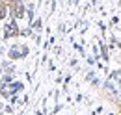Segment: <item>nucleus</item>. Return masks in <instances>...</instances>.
<instances>
[{"instance_id": "1", "label": "nucleus", "mask_w": 121, "mask_h": 115, "mask_svg": "<svg viewBox=\"0 0 121 115\" xmlns=\"http://www.w3.org/2000/svg\"><path fill=\"white\" fill-rule=\"evenodd\" d=\"M17 33H19V30H17V24H15V21H11V22L6 26V37H15Z\"/></svg>"}, {"instance_id": "2", "label": "nucleus", "mask_w": 121, "mask_h": 115, "mask_svg": "<svg viewBox=\"0 0 121 115\" xmlns=\"http://www.w3.org/2000/svg\"><path fill=\"white\" fill-rule=\"evenodd\" d=\"M11 58H21V56H26V46H13L11 52H9Z\"/></svg>"}, {"instance_id": "3", "label": "nucleus", "mask_w": 121, "mask_h": 115, "mask_svg": "<svg viewBox=\"0 0 121 115\" xmlns=\"http://www.w3.org/2000/svg\"><path fill=\"white\" fill-rule=\"evenodd\" d=\"M6 13H8V9H6V4H0V21L6 17Z\"/></svg>"}]
</instances>
